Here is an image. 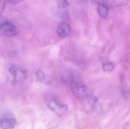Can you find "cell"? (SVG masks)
<instances>
[{
  "mask_svg": "<svg viewBox=\"0 0 130 129\" xmlns=\"http://www.w3.org/2000/svg\"><path fill=\"white\" fill-rule=\"evenodd\" d=\"M57 4L59 8L64 9L69 7V2L67 0H57Z\"/></svg>",
  "mask_w": 130,
  "mask_h": 129,
  "instance_id": "8fae6325",
  "label": "cell"
},
{
  "mask_svg": "<svg viewBox=\"0 0 130 129\" xmlns=\"http://www.w3.org/2000/svg\"><path fill=\"white\" fill-rule=\"evenodd\" d=\"M92 2L94 3H98L99 2H100V0H91Z\"/></svg>",
  "mask_w": 130,
  "mask_h": 129,
  "instance_id": "2e32d148",
  "label": "cell"
},
{
  "mask_svg": "<svg viewBox=\"0 0 130 129\" xmlns=\"http://www.w3.org/2000/svg\"><path fill=\"white\" fill-rule=\"evenodd\" d=\"M70 83L72 91L77 98H88L91 95L88 88L83 82L80 74L75 70H72L70 72Z\"/></svg>",
  "mask_w": 130,
  "mask_h": 129,
  "instance_id": "6da1fadb",
  "label": "cell"
},
{
  "mask_svg": "<svg viewBox=\"0 0 130 129\" xmlns=\"http://www.w3.org/2000/svg\"><path fill=\"white\" fill-rule=\"evenodd\" d=\"M16 123V119L11 114H6L0 119V127L4 129H10L14 128Z\"/></svg>",
  "mask_w": 130,
  "mask_h": 129,
  "instance_id": "5b68a950",
  "label": "cell"
},
{
  "mask_svg": "<svg viewBox=\"0 0 130 129\" xmlns=\"http://www.w3.org/2000/svg\"><path fill=\"white\" fill-rule=\"evenodd\" d=\"M56 32L59 36L61 38H66L71 33V27L67 22L63 21L58 25Z\"/></svg>",
  "mask_w": 130,
  "mask_h": 129,
  "instance_id": "8992f818",
  "label": "cell"
},
{
  "mask_svg": "<svg viewBox=\"0 0 130 129\" xmlns=\"http://www.w3.org/2000/svg\"><path fill=\"white\" fill-rule=\"evenodd\" d=\"M129 0H103L102 3L109 8L124 6L128 3Z\"/></svg>",
  "mask_w": 130,
  "mask_h": 129,
  "instance_id": "52a82bcc",
  "label": "cell"
},
{
  "mask_svg": "<svg viewBox=\"0 0 130 129\" xmlns=\"http://www.w3.org/2000/svg\"><path fill=\"white\" fill-rule=\"evenodd\" d=\"M88 99L92 110L96 111L99 110V108H100V104L97 98L91 95L88 98Z\"/></svg>",
  "mask_w": 130,
  "mask_h": 129,
  "instance_id": "9c48e42d",
  "label": "cell"
},
{
  "mask_svg": "<svg viewBox=\"0 0 130 129\" xmlns=\"http://www.w3.org/2000/svg\"><path fill=\"white\" fill-rule=\"evenodd\" d=\"M36 76L38 80L40 82L47 84L50 83V81L47 79L45 73L40 70L37 71Z\"/></svg>",
  "mask_w": 130,
  "mask_h": 129,
  "instance_id": "30bf717a",
  "label": "cell"
},
{
  "mask_svg": "<svg viewBox=\"0 0 130 129\" xmlns=\"http://www.w3.org/2000/svg\"><path fill=\"white\" fill-rule=\"evenodd\" d=\"M8 3L12 4H16L19 3L21 0H5Z\"/></svg>",
  "mask_w": 130,
  "mask_h": 129,
  "instance_id": "9a60e30c",
  "label": "cell"
},
{
  "mask_svg": "<svg viewBox=\"0 0 130 129\" xmlns=\"http://www.w3.org/2000/svg\"><path fill=\"white\" fill-rule=\"evenodd\" d=\"M114 66V64L113 62H107L103 64V68L105 71H110L113 69Z\"/></svg>",
  "mask_w": 130,
  "mask_h": 129,
  "instance_id": "7c38bea8",
  "label": "cell"
},
{
  "mask_svg": "<svg viewBox=\"0 0 130 129\" xmlns=\"http://www.w3.org/2000/svg\"><path fill=\"white\" fill-rule=\"evenodd\" d=\"M18 30L14 24L6 22L0 24V35L12 37L17 35Z\"/></svg>",
  "mask_w": 130,
  "mask_h": 129,
  "instance_id": "277c9868",
  "label": "cell"
},
{
  "mask_svg": "<svg viewBox=\"0 0 130 129\" xmlns=\"http://www.w3.org/2000/svg\"><path fill=\"white\" fill-rule=\"evenodd\" d=\"M6 5V2L5 0H0V13L4 11Z\"/></svg>",
  "mask_w": 130,
  "mask_h": 129,
  "instance_id": "5bb4252c",
  "label": "cell"
},
{
  "mask_svg": "<svg viewBox=\"0 0 130 129\" xmlns=\"http://www.w3.org/2000/svg\"><path fill=\"white\" fill-rule=\"evenodd\" d=\"M98 11L99 14L101 17L106 18L109 13V8L107 5L101 2L99 4Z\"/></svg>",
  "mask_w": 130,
  "mask_h": 129,
  "instance_id": "ba28073f",
  "label": "cell"
},
{
  "mask_svg": "<svg viewBox=\"0 0 130 129\" xmlns=\"http://www.w3.org/2000/svg\"><path fill=\"white\" fill-rule=\"evenodd\" d=\"M9 70L13 78L11 82L12 85H16L20 83L26 78V70L20 65L13 64L10 66Z\"/></svg>",
  "mask_w": 130,
  "mask_h": 129,
  "instance_id": "3957f363",
  "label": "cell"
},
{
  "mask_svg": "<svg viewBox=\"0 0 130 129\" xmlns=\"http://www.w3.org/2000/svg\"><path fill=\"white\" fill-rule=\"evenodd\" d=\"M61 18L62 19L66 21L68 20L69 19L70 16L69 12L67 11H64L62 13L61 15Z\"/></svg>",
  "mask_w": 130,
  "mask_h": 129,
  "instance_id": "4fadbf2b",
  "label": "cell"
},
{
  "mask_svg": "<svg viewBox=\"0 0 130 129\" xmlns=\"http://www.w3.org/2000/svg\"><path fill=\"white\" fill-rule=\"evenodd\" d=\"M44 98L48 107L56 116L60 117L65 114L67 111V107L61 101L55 94L48 92L45 94Z\"/></svg>",
  "mask_w": 130,
  "mask_h": 129,
  "instance_id": "7a4b0ae2",
  "label": "cell"
}]
</instances>
